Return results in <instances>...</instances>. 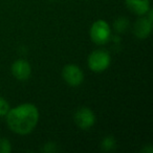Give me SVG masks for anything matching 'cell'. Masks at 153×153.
Masks as SVG:
<instances>
[{
    "mask_svg": "<svg viewBox=\"0 0 153 153\" xmlns=\"http://www.w3.org/2000/svg\"><path fill=\"white\" fill-rule=\"evenodd\" d=\"M39 109L32 103H23L11 108L5 115L9 129L19 135H27L34 131L39 122Z\"/></svg>",
    "mask_w": 153,
    "mask_h": 153,
    "instance_id": "1",
    "label": "cell"
},
{
    "mask_svg": "<svg viewBox=\"0 0 153 153\" xmlns=\"http://www.w3.org/2000/svg\"><path fill=\"white\" fill-rule=\"evenodd\" d=\"M152 32V21L145 17L138 18L133 25V34L138 39H146L151 35Z\"/></svg>",
    "mask_w": 153,
    "mask_h": 153,
    "instance_id": "7",
    "label": "cell"
},
{
    "mask_svg": "<svg viewBox=\"0 0 153 153\" xmlns=\"http://www.w3.org/2000/svg\"><path fill=\"white\" fill-rule=\"evenodd\" d=\"M62 78L67 85L78 87L84 82V72L80 66L76 64H67L62 69Z\"/></svg>",
    "mask_w": 153,
    "mask_h": 153,
    "instance_id": "4",
    "label": "cell"
},
{
    "mask_svg": "<svg viewBox=\"0 0 153 153\" xmlns=\"http://www.w3.org/2000/svg\"><path fill=\"white\" fill-rule=\"evenodd\" d=\"M128 25H129V21L127 20V18L121 17V18H117L114 21L113 27H114V30H117V33H124Z\"/></svg>",
    "mask_w": 153,
    "mask_h": 153,
    "instance_id": "10",
    "label": "cell"
},
{
    "mask_svg": "<svg viewBox=\"0 0 153 153\" xmlns=\"http://www.w3.org/2000/svg\"><path fill=\"white\" fill-rule=\"evenodd\" d=\"M97 117L89 107H81L76 109L74 114V122L81 130H89L96 124Z\"/></svg>",
    "mask_w": 153,
    "mask_h": 153,
    "instance_id": "5",
    "label": "cell"
},
{
    "mask_svg": "<svg viewBox=\"0 0 153 153\" xmlns=\"http://www.w3.org/2000/svg\"><path fill=\"white\" fill-rule=\"evenodd\" d=\"M12 151V144L7 138H0V153H10Z\"/></svg>",
    "mask_w": 153,
    "mask_h": 153,
    "instance_id": "11",
    "label": "cell"
},
{
    "mask_svg": "<svg viewBox=\"0 0 153 153\" xmlns=\"http://www.w3.org/2000/svg\"><path fill=\"white\" fill-rule=\"evenodd\" d=\"M111 56L107 51L96 49L88 56L87 65L94 72H103L110 66Z\"/></svg>",
    "mask_w": 153,
    "mask_h": 153,
    "instance_id": "3",
    "label": "cell"
},
{
    "mask_svg": "<svg viewBox=\"0 0 153 153\" xmlns=\"http://www.w3.org/2000/svg\"><path fill=\"white\" fill-rule=\"evenodd\" d=\"M125 5L130 13L136 16H145L151 9L150 0H125Z\"/></svg>",
    "mask_w": 153,
    "mask_h": 153,
    "instance_id": "8",
    "label": "cell"
},
{
    "mask_svg": "<svg viewBox=\"0 0 153 153\" xmlns=\"http://www.w3.org/2000/svg\"><path fill=\"white\" fill-rule=\"evenodd\" d=\"M89 36L96 45L102 46L109 42L111 39V27L107 21L99 19L91 24L89 30Z\"/></svg>",
    "mask_w": 153,
    "mask_h": 153,
    "instance_id": "2",
    "label": "cell"
},
{
    "mask_svg": "<svg viewBox=\"0 0 153 153\" xmlns=\"http://www.w3.org/2000/svg\"><path fill=\"white\" fill-rule=\"evenodd\" d=\"M115 140L112 135H107L106 137L103 138L102 143H101V148L104 151H111L115 148Z\"/></svg>",
    "mask_w": 153,
    "mask_h": 153,
    "instance_id": "9",
    "label": "cell"
},
{
    "mask_svg": "<svg viewBox=\"0 0 153 153\" xmlns=\"http://www.w3.org/2000/svg\"><path fill=\"white\" fill-rule=\"evenodd\" d=\"M12 74L18 81H26L32 74V66L25 59H18L14 61L11 67Z\"/></svg>",
    "mask_w": 153,
    "mask_h": 153,
    "instance_id": "6",
    "label": "cell"
},
{
    "mask_svg": "<svg viewBox=\"0 0 153 153\" xmlns=\"http://www.w3.org/2000/svg\"><path fill=\"white\" fill-rule=\"evenodd\" d=\"M10 109H11V106H10L9 102L5 99L0 97V117H5Z\"/></svg>",
    "mask_w": 153,
    "mask_h": 153,
    "instance_id": "12",
    "label": "cell"
}]
</instances>
